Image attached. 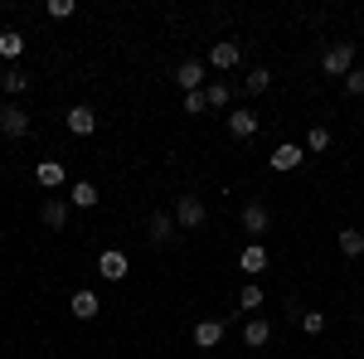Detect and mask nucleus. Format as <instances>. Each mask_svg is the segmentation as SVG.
<instances>
[{
    "instance_id": "obj_1",
    "label": "nucleus",
    "mask_w": 364,
    "mask_h": 359,
    "mask_svg": "<svg viewBox=\"0 0 364 359\" xmlns=\"http://www.w3.org/2000/svg\"><path fill=\"white\" fill-rule=\"evenodd\" d=\"M350 63H355V44H350V39L331 44V49H326V58H321V68H326L331 78H345V73H350Z\"/></svg>"
},
{
    "instance_id": "obj_2",
    "label": "nucleus",
    "mask_w": 364,
    "mask_h": 359,
    "mask_svg": "<svg viewBox=\"0 0 364 359\" xmlns=\"http://www.w3.org/2000/svg\"><path fill=\"white\" fill-rule=\"evenodd\" d=\"M25 132H29V112L20 107V102H5V107H0V136L20 141Z\"/></svg>"
},
{
    "instance_id": "obj_3",
    "label": "nucleus",
    "mask_w": 364,
    "mask_h": 359,
    "mask_svg": "<svg viewBox=\"0 0 364 359\" xmlns=\"http://www.w3.org/2000/svg\"><path fill=\"white\" fill-rule=\"evenodd\" d=\"M175 223H180V228H204V199H199V194H180Z\"/></svg>"
},
{
    "instance_id": "obj_4",
    "label": "nucleus",
    "mask_w": 364,
    "mask_h": 359,
    "mask_svg": "<svg viewBox=\"0 0 364 359\" xmlns=\"http://www.w3.org/2000/svg\"><path fill=\"white\" fill-rule=\"evenodd\" d=\"M175 87H180V92H199V87H204V63H199V58H185V63L175 68Z\"/></svg>"
},
{
    "instance_id": "obj_5",
    "label": "nucleus",
    "mask_w": 364,
    "mask_h": 359,
    "mask_svg": "<svg viewBox=\"0 0 364 359\" xmlns=\"http://www.w3.org/2000/svg\"><path fill=\"white\" fill-rule=\"evenodd\" d=\"M301 161H306V146H291V141H282L277 151L267 156V166H272V170H296Z\"/></svg>"
},
{
    "instance_id": "obj_6",
    "label": "nucleus",
    "mask_w": 364,
    "mask_h": 359,
    "mask_svg": "<svg viewBox=\"0 0 364 359\" xmlns=\"http://www.w3.org/2000/svg\"><path fill=\"white\" fill-rule=\"evenodd\" d=\"M68 132H73V136H92V132H97V112L87 107V102L68 107Z\"/></svg>"
},
{
    "instance_id": "obj_7",
    "label": "nucleus",
    "mask_w": 364,
    "mask_h": 359,
    "mask_svg": "<svg viewBox=\"0 0 364 359\" xmlns=\"http://www.w3.org/2000/svg\"><path fill=\"white\" fill-rule=\"evenodd\" d=\"M34 180H39L44 190H63V185H68V170H63V161H39V166H34Z\"/></svg>"
},
{
    "instance_id": "obj_8",
    "label": "nucleus",
    "mask_w": 364,
    "mask_h": 359,
    "mask_svg": "<svg viewBox=\"0 0 364 359\" xmlns=\"http://www.w3.org/2000/svg\"><path fill=\"white\" fill-rule=\"evenodd\" d=\"M97 272L107 277V282H122V277L132 272V262H127V252L107 248V252H102V257H97Z\"/></svg>"
},
{
    "instance_id": "obj_9",
    "label": "nucleus",
    "mask_w": 364,
    "mask_h": 359,
    "mask_svg": "<svg viewBox=\"0 0 364 359\" xmlns=\"http://www.w3.org/2000/svg\"><path fill=\"white\" fill-rule=\"evenodd\" d=\"M228 132H233L238 141H252V136H257V112H248V107L228 112Z\"/></svg>"
},
{
    "instance_id": "obj_10",
    "label": "nucleus",
    "mask_w": 364,
    "mask_h": 359,
    "mask_svg": "<svg viewBox=\"0 0 364 359\" xmlns=\"http://www.w3.org/2000/svg\"><path fill=\"white\" fill-rule=\"evenodd\" d=\"M267 223H272V214H267V204H257V199H248V204H243V228H248V233H267Z\"/></svg>"
},
{
    "instance_id": "obj_11",
    "label": "nucleus",
    "mask_w": 364,
    "mask_h": 359,
    "mask_svg": "<svg viewBox=\"0 0 364 359\" xmlns=\"http://www.w3.org/2000/svg\"><path fill=\"white\" fill-rule=\"evenodd\" d=\"M219 340H224V321H199L195 326V345L199 350H219Z\"/></svg>"
},
{
    "instance_id": "obj_12",
    "label": "nucleus",
    "mask_w": 364,
    "mask_h": 359,
    "mask_svg": "<svg viewBox=\"0 0 364 359\" xmlns=\"http://www.w3.org/2000/svg\"><path fill=\"white\" fill-rule=\"evenodd\" d=\"M170 238H175V219H170L166 209H156V214H151V243H156V248H166Z\"/></svg>"
},
{
    "instance_id": "obj_13",
    "label": "nucleus",
    "mask_w": 364,
    "mask_h": 359,
    "mask_svg": "<svg viewBox=\"0 0 364 359\" xmlns=\"http://www.w3.org/2000/svg\"><path fill=\"white\" fill-rule=\"evenodd\" d=\"M39 219L49 223V228H63V223H68V199H44V204H39Z\"/></svg>"
},
{
    "instance_id": "obj_14",
    "label": "nucleus",
    "mask_w": 364,
    "mask_h": 359,
    "mask_svg": "<svg viewBox=\"0 0 364 359\" xmlns=\"http://www.w3.org/2000/svg\"><path fill=\"white\" fill-rule=\"evenodd\" d=\"M238 58H243V49H238L233 39H219V44L209 49V63H214V68H233Z\"/></svg>"
},
{
    "instance_id": "obj_15",
    "label": "nucleus",
    "mask_w": 364,
    "mask_h": 359,
    "mask_svg": "<svg viewBox=\"0 0 364 359\" xmlns=\"http://www.w3.org/2000/svg\"><path fill=\"white\" fill-rule=\"evenodd\" d=\"M267 340H272V326H267V321H257V316H252L248 326H243V345H248V350H262V345H267Z\"/></svg>"
},
{
    "instance_id": "obj_16",
    "label": "nucleus",
    "mask_w": 364,
    "mask_h": 359,
    "mask_svg": "<svg viewBox=\"0 0 364 359\" xmlns=\"http://www.w3.org/2000/svg\"><path fill=\"white\" fill-rule=\"evenodd\" d=\"M0 87H5V97L15 102V97H20V92L29 87V73L20 68V63H15V68H5V78H0Z\"/></svg>"
},
{
    "instance_id": "obj_17",
    "label": "nucleus",
    "mask_w": 364,
    "mask_h": 359,
    "mask_svg": "<svg viewBox=\"0 0 364 359\" xmlns=\"http://www.w3.org/2000/svg\"><path fill=\"white\" fill-rule=\"evenodd\" d=\"M238 267H243V272H262V267H267V248H262V243H248V248L238 252Z\"/></svg>"
},
{
    "instance_id": "obj_18",
    "label": "nucleus",
    "mask_w": 364,
    "mask_h": 359,
    "mask_svg": "<svg viewBox=\"0 0 364 359\" xmlns=\"http://www.w3.org/2000/svg\"><path fill=\"white\" fill-rule=\"evenodd\" d=\"M20 54H25V34H20V29H5V34H0V58L20 63Z\"/></svg>"
},
{
    "instance_id": "obj_19",
    "label": "nucleus",
    "mask_w": 364,
    "mask_h": 359,
    "mask_svg": "<svg viewBox=\"0 0 364 359\" xmlns=\"http://www.w3.org/2000/svg\"><path fill=\"white\" fill-rule=\"evenodd\" d=\"M68 204H73V209H92V204H97V185H92V180H78V185L68 190Z\"/></svg>"
},
{
    "instance_id": "obj_20",
    "label": "nucleus",
    "mask_w": 364,
    "mask_h": 359,
    "mask_svg": "<svg viewBox=\"0 0 364 359\" xmlns=\"http://www.w3.org/2000/svg\"><path fill=\"white\" fill-rule=\"evenodd\" d=\"M340 252H345V257H364V233L360 228H340Z\"/></svg>"
},
{
    "instance_id": "obj_21",
    "label": "nucleus",
    "mask_w": 364,
    "mask_h": 359,
    "mask_svg": "<svg viewBox=\"0 0 364 359\" xmlns=\"http://www.w3.org/2000/svg\"><path fill=\"white\" fill-rule=\"evenodd\" d=\"M97 311H102V301H97L92 291H78V296H73V316H78V321H92Z\"/></svg>"
},
{
    "instance_id": "obj_22",
    "label": "nucleus",
    "mask_w": 364,
    "mask_h": 359,
    "mask_svg": "<svg viewBox=\"0 0 364 359\" xmlns=\"http://www.w3.org/2000/svg\"><path fill=\"white\" fill-rule=\"evenodd\" d=\"M326 146H331V127H311V132H306V151H311V156H321Z\"/></svg>"
},
{
    "instance_id": "obj_23",
    "label": "nucleus",
    "mask_w": 364,
    "mask_h": 359,
    "mask_svg": "<svg viewBox=\"0 0 364 359\" xmlns=\"http://www.w3.org/2000/svg\"><path fill=\"white\" fill-rule=\"evenodd\" d=\"M301 331L306 335H326V311H301Z\"/></svg>"
},
{
    "instance_id": "obj_24",
    "label": "nucleus",
    "mask_w": 364,
    "mask_h": 359,
    "mask_svg": "<svg viewBox=\"0 0 364 359\" xmlns=\"http://www.w3.org/2000/svg\"><path fill=\"white\" fill-rule=\"evenodd\" d=\"M243 83H248V92H267V87H272V73H267V68H252Z\"/></svg>"
},
{
    "instance_id": "obj_25",
    "label": "nucleus",
    "mask_w": 364,
    "mask_h": 359,
    "mask_svg": "<svg viewBox=\"0 0 364 359\" xmlns=\"http://www.w3.org/2000/svg\"><path fill=\"white\" fill-rule=\"evenodd\" d=\"M238 306H243V311H257V306H262V286H243V291H238Z\"/></svg>"
},
{
    "instance_id": "obj_26",
    "label": "nucleus",
    "mask_w": 364,
    "mask_h": 359,
    "mask_svg": "<svg viewBox=\"0 0 364 359\" xmlns=\"http://www.w3.org/2000/svg\"><path fill=\"white\" fill-rule=\"evenodd\" d=\"M204 97H209V107H228V83H209Z\"/></svg>"
},
{
    "instance_id": "obj_27",
    "label": "nucleus",
    "mask_w": 364,
    "mask_h": 359,
    "mask_svg": "<svg viewBox=\"0 0 364 359\" xmlns=\"http://www.w3.org/2000/svg\"><path fill=\"white\" fill-rule=\"evenodd\" d=\"M185 112H190V117L209 112V97H204V87H199V92H185Z\"/></svg>"
},
{
    "instance_id": "obj_28",
    "label": "nucleus",
    "mask_w": 364,
    "mask_h": 359,
    "mask_svg": "<svg viewBox=\"0 0 364 359\" xmlns=\"http://www.w3.org/2000/svg\"><path fill=\"white\" fill-rule=\"evenodd\" d=\"M345 92H350V97H364V68H350V73H345Z\"/></svg>"
},
{
    "instance_id": "obj_29",
    "label": "nucleus",
    "mask_w": 364,
    "mask_h": 359,
    "mask_svg": "<svg viewBox=\"0 0 364 359\" xmlns=\"http://www.w3.org/2000/svg\"><path fill=\"white\" fill-rule=\"evenodd\" d=\"M44 10H49V20H68L73 15V0H49Z\"/></svg>"
}]
</instances>
